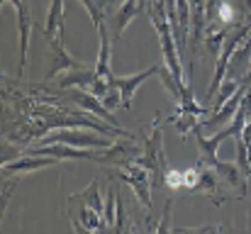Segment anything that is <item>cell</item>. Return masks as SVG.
Returning <instances> with one entry per match:
<instances>
[{"instance_id":"obj_10","label":"cell","mask_w":251,"mask_h":234,"mask_svg":"<svg viewBox=\"0 0 251 234\" xmlns=\"http://www.w3.org/2000/svg\"><path fill=\"white\" fill-rule=\"evenodd\" d=\"M44 34L49 42L66 44V17H64V0H51V7L47 12Z\"/></svg>"},{"instance_id":"obj_15","label":"cell","mask_w":251,"mask_h":234,"mask_svg":"<svg viewBox=\"0 0 251 234\" xmlns=\"http://www.w3.org/2000/svg\"><path fill=\"white\" fill-rule=\"evenodd\" d=\"M95 80V69H85V66H78V69H71V71H64V76L59 80V88H85L90 90Z\"/></svg>"},{"instance_id":"obj_7","label":"cell","mask_w":251,"mask_h":234,"mask_svg":"<svg viewBox=\"0 0 251 234\" xmlns=\"http://www.w3.org/2000/svg\"><path fill=\"white\" fill-rule=\"evenodd\" d=\"M249 29H251V25L249 27L237 29L234 34H229V37H227V42H225V52H222V54H220V59H217V69H215V78H212V85H210L207 100H212V98H215V93H217V88L222 85V76H225V71H227V64H229L232 54L237 52V44H239V42H244V37L249 34Z\"/></svg>"},{"instance_id":"obj_4","label":"cell","mask_w":251,"mask_h":234,"mask_svg":"<svg viewBox=\"0 0 251 234\" xmlns=\"http://www.w3.org/2000/svg\"><path fill=\"white\" fill-rule=\"evenodd\" d=\"M71 144L81 149H107L112 144V137H102V132H85V127H61L42 139V144Z\"/></svg>"},{"instance_id":"obj_2","label":"cell","mask_w":251,"mask_h":234,"mask_svg":"<svg viewBox=\"0 0 251 234\" xmlns=\"http://www.w3.org/2000/svg\"><path fill=\"white\" fill-rule=\"evenodd\" d=\"M107 173L112 178H120V181L129 183L134 195H137V200L147 210L151 208V188H154V183H151V173H149L147 166H142L139 161H127V163L117 166V168H110Z\"/></svg>"},{"instance_id":"obj_14","label":"cell","mask_w":251,"mask_h":234,"mask_svg":"<svg viewBox=\"0 0 251 234\" xmlns=\"http://www.w3.org/2000/svg\"><path fill=\"white\" fill-rule=\"evenodd\" d=\"M217 176L220 173L215 171V166L200 161V185H198V190H202L207 198H212L215 205H222V200H220V178Z\"/></svg>"},{"instance_id":"obj_8","label":"cell","mask_w":251,"mask_h":234,"mask_svg":"<svg viewBox=\"0 0 251 234\" xmlns=\"http://www.w3.org/2000/svg\"><path fill=\"white\" fill-rule=\"evenodd\" d=\"M159 69H161V64H154V66H149L147 71H139V74H134V76H125V78L115 76V85H117V90H120V98H122V107H125V110L132 107V98H134L137 88H139L147 78L156 76Z\"/></svg>"},{"instance_id":"obj_13","label":"cell","mask_w":251,"mask_h":234,"mask_svg":"<svg viewBox=\"0 0 251 234\" xmlns=\"http://www.w3.org/2000/svg\"><path fill=\"white\" fill-rule=\"evenodd\" d=\"M51 47V69L47 74V80H51L54 76H59L61 71H71V69H78L83 64H78L69 52H66V44H59V42H49Z\"/></svg>"},{"instance_id":"obj_6","label":"cell","mask_w":251,"mask_h":234,"mask_svg":"<svg viewBox=\"0 0 251 234\" xmlns=\"http://www.w3.org/2000/svg\"><path fill=\"white\" fill-rule=\"evenodd\" d=\"M71 100H74L78 107L93 112L98 120H102V122H107V125H112V127H122L120 120L112 115V110H110L98 95H93L90 90H85V88H71Z\"/></svg>"},{"instance_id":"obj_21","label":"cell","mask_w":251,"mask_h":234,"mask_svg":"<svg viewBox=\"0 0 251 234\" xmlns=\"http://www.w3.org/2000/svg\"><path fill=\"white\" fill-rule=\"evenodd\" d=\"M198 185H200V163L183 171V188L185 190H198Z\"/></svg>"},{"instance_id":"obj_9","label":"cell","mask_w":251,"mask_h":234,"mask_svg":"<svg viewBox=\"0 0 251 234\" xmlns=\"http://www.w3.org/2000/svg\"><path fill=\"white\" fill-rule=\"evenodd\" d=\"M215 171L220 173V178H222L242 200L247 198V178H249V176L244 173V168H242L239 163H229V161H220V158H217V161H215Z\"/></svg>"},{"instance_id":"obj_18","label":"cell","mask_w":251,"mask_h":234,"mask_svg":"<svg viewBox=\"0 0 251 234\" xmlns=\"http://www.w3.org/2000/svg\"><path fill=\"white\" fill-rule=\"evenodd\" d=\"M71 198H76V200H81L85 205H90L93 210H98L100 215H102V210H105V203H102V198H100V188H98V181H93L88 188H85L83 193H78V195H71Z\"/></svg>"},{"instance_id":"obj_22","label":"cell","mask_w":251,"mask_h":234,"mask_svg":"<svg viewBox=\"0 0 251 234\" xmlns=\"http://www.w3.org/2000/svg\"><path fill=\"white\" fill-rule=\"evenodd\" d=\"M164 188H171V190L183 188V171H178V168H166V173H164Z\"/></svg>"},{"instance_id":"obj_17","label":"cell","mask_w":251,"mask_h":234,"mask_svg":"<svg viewBox=\"0 0 251 234\" xmlns=\"http://www.w3.org/2000/svg\"><path fill=\"white\" fill-rule=\"evenodd\" d=\"M168 122L176 127V132H178L183 139H185V137H188V134H190V132H193L198 125H200L198 115H193V112H185V110H180V107H178V112H176V115H171V117H168Z\"/></svg>"},{"instance_id":"obj_1","label":"cell","mask_w":251,"mask_h":234,"mask_svg":"<svg viewBox=\"0 0 251 234\" xmlns=\"http://www.w3.org/2000/svg\"><path fill=\"white\" fill-rule=\"evenodd\" d=\"M142 166L149 168L154 188H164V173H166V156H164V120L161 115L154 117L151 137L144 144V154L139 158Z\"/></svg>"},{"instance_id":"obj_12","label":"cell","mask_w":251,"mask_h":234,"mask_svg":"<svg viewBox=\"0 0 251 234\" xmlns=\"http://www.w3.org/2000/svg\"><path fill=\"white\" fill-rule=\"evenodd\" d=\"M15 12H17V27H20V71H25L27 66V47H29V29H32V20L27 12V2L25 0H10Z\"/></svg>"},{"instance_id":"obj_16","label":"cell","mask_w":251,"mask_h":234,"mask_svg":"<svg viewBox=\"0 0 251 234\" xmlns=\"http://www.w3.org/2000/svg\"><path fill=\"white\" fill-rule=\"evenodd\" d=\"M139 12H142V5H139L137 0H125V5L115 12V20H112V27H115V42L122 37L125 27H127Z\"/></svg>"},{"instance_id":"obj_23","label":"cell","mask_w":251,"mask_h":234,"mask_svg":"<svg viewBox=\"0 0 251 234\" xmlns=\"http://www.w3.org/2000/svg\"><path fill=\"white\" fill-rule=\"evenodd\" d=\"M173 232H222V227H176Z\"/></svg>"},{"instance_id":"obj_5","label":"cell","mask_w":251,"mask_h":234,"mask_svg":"<svg viewBox=\"0 0 251 234\" xmlns=\"http://www.w3.org/2000/svg\"><path fill=\"white\" fill-rule=\"evenodd\" d=\"M144 154V147H139L134 142V137H120V142H112L107 149H100L95 163H127V161H139Z\"/></svg>"},{"instance_id":"obj_3","label":"cell","mask_w":251,"mask_h":234,"mask_svg":"<svg viewBox=\"0 0 251 234\" xmlns=\"http://www.w3.org/2000/svg\"><path fill=\"white\" fill-rule=\"evenodd\" d=\"M149 15H151V22L159 32V39H161V49H164V61H166V69L173 74L176 80H183V69H180V49L176 44V37H173V29H171V22H166V15L161 12V7L156 5H149ZM185 83V80H183Z\"/></svg>"},{"instance_id":"obj_19","label":"cell","mask_w":251,"mask_h":234,"mask_svg":"<svg viewBox=\"0 0 251 234\" xmlns=\"http://www.w3.org/2000/svg\"><path fill=\"white\" fill-rule=\"evenodd\" d=\"M239 88H242V85H239V80H234V78L225 80V83L217 88L215 98H212V112H215V110H220V107H222V105H225V103H227V100H229V98H232V95L239 90Z\"/></svg>"},{"instance_id":"obj_11","label":"cell","mask_w":251,"mask_h":234,"mask_svg":"<svg viewBox=\"0 0 251 234\" xmlns=\"http://www.w3.org/2000/svg\"><path fill=\"white\" fill-rule=\"evenodd\" d=\"M59 163L56 156H42V154H32V156H22V158H15V161H5L2 163V173L5 176H15V173H29V171H39V168H47V166H54Z\"/></svg>"},{"instance_id":"obj_20","label":"cell","mask_w":251,"mask_h":234,"mask_svg":"<svg viewBox=\"0 0 251 234\" xmlns=\"http://www.w3.org/2000/svg\"><path fill=\"white\" fill-rule=\"evenodd\" d=\"M81 2L85 5V10L90 12L95 29H102L105 27V2H100V0H81Z\"/></svg>"}]
</instances>
